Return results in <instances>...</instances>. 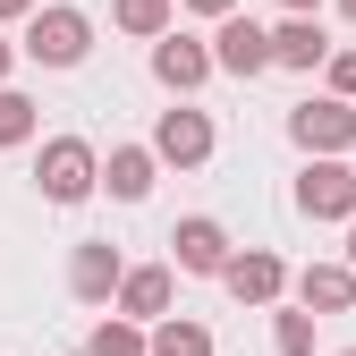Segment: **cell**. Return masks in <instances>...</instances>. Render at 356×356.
Here are the masks:
<instances>
[{
	"mask_svg": "<svg viewBox=\"0 0 356 356\" xmlns=\"http://www.w3.org/2000/svg\"><path fill=\"white\" fill-rule=\"evenodd\" d=\"M26 60H42V68H76L85 51H94V17L85 9H68V0H51V9H26V42H17Z\"/></svg>",
	"mask_w": 356,
	"mask_h": 356,
	"instance_id": "cell-1",
	"label": "cell"
},
{
	"mask_svg": "<svg viewBox=\"0 0 356 356\" xmlns=\"http://www.w3.org/2000/svg\"><path fill=\"white\" fill-rule=\"evenodd\" d=\"M94 178H102V161H94L85 136H51L42 161H34V187L51 195V204H85V195H94Z\"/></svg>",
	"mask_w": 356,
	"mask_h": 356,
	"instance_id": "cell-2",
	"label": "cell"
},
{
	"mask_svg": "<svg viewBox=\"0 0 356 356\" xmlns=\"http://www.w3.org/2000/svg\"><path fill=\"white\" fill-rule=\"evenodd\" d=\"M297 212H305V220H348V212H356V170H348L339 153H314L305 178H297Z\"/></svg>",
	"mask_w": 356,
	"mask_h": 356,
	"instance_id": "cell-3",
	"label": "cell"
},
{
	"mask_svg": "<svg viewBox=\"0 0 356 356\" xmlns=\"http://www.w3.org/2000/svg\"><path fill=\"white\" fill-rule=\"evenodd\" d=\"M212 68H229V76H263V68H272V34H263L246 9H229V17H220V34H212Z\"/></svg>",
	"mask_w": 356,
	"mask_h": 356,
	"instance_id": "cell-4",
	"label": "cell"
},
{
	"mask_svg": "<svg viewBox=\"0 0 356 356\" xmlns=\"http://www.w3.org/2000/svg\"><path fill=\"white\" fill-rule=\"evenodd\" d=\"M289 136H297L305 153H348V145H356V111H348L339 94H331V102H297V111H289Z\"/></svg>",
	"mask_w": 356,
	"mask_h": 356,
	"instance_id": "cell-5",
	"label": "cell"
},
{
	"mask_svg": "<svg viewBox=\"0 0 356 356\" xmlns=\"http://www.w3.org/2000/svg\"><path fill=\"white\" fill-rule=\"evenodd\" d=\"M153 161H178V170H195V161H212V119L204 111H161V127H153Z\"/></svg>",
	"mask_w": 356,
	"mask_h": 356,
	"instance_id": "cell-6",
	"label": "cell"
},
{
	"mask_svg": "<svg viewBox=\"0 0 356 356\" xmlns=\"http://www.w3.org/2000/svg\"><path fill=\"white\" fill-rule=\"evenodd\" d=\"M170 263L178 272H220V263H229V229H220L212 212H187L170 229Z\"/></svg>",
	"mask_w": 356,
	"mask_h": 356,
	"instance_id": "cell-7",
	"label": "cell"
},
{
	"mask_svg": "<svg viewBox=\"0 0 356 356\" xmlns=\"http://www.w3.org/2000/svg\"><path fill=\"white\" fill-rule=\"evenodd\" d=\"M153 76L170 85V94H195V85L212 76V51H204L195 34H170V26H161V34H153Z\"/></svg>",
	"mask_w": 356,
	"mask_h": 356,
	"instance_id": "cell-8",
	"label": "cell"
},
{
	"mask_svg": "<svg viewBox=\"0 0 356 356\" xmlns=\"http://www.w3.org/2000/svg\"><path fill=\"white\" fill-rule=\"evenodd\" d=\"M220 289H229L238 305H272L280 289H289V272H280V254H229V263H220Z\"/></svg>",
	"mask_w": 356,
	"mask_h": 356,
	"instance_id": "cell-9",
	"label": "cell"
},
{
	"mask_svg": "<svg viewBox=\"0 0 356 356\" xmlns=\"http://www.w3.org/2000/svg\"><path fill=\"white\" fill-rule=\"evenodd\" d=\"M297 305H305V314H348V305H356V272H348V263H305V272H297Z\"/></svg>",
	"mask_w": 356,
	"mask_h": 356,
	"instance_id": "cell-10",
	"label": "cell"
},
{
	"mask_svg": "<svg viewBox=\"0 0 356 356\" xmlns=\"http://www.w3.org/2000/svg\"><path fill=\"white\" fill-rule=\"evenodd\" d=\"M119 272H127V263H119V246H111V238H85V246L68 254V289H76L85 305H102V297L119 289Z\"/></svg>",
	"mask_w": 356,
	"mask_h": 356,
	"instance_id": "cell-11",
	"label": "cell"
},
{
	"mask_svg": "<svg viewBox=\"0 0 356 356\" xmlns=\"http://www.w3.org/2000/svg\"><path fill=\"white\" fill-rule=\"evenodd\" d=\"M119 314L127 323H161L170 314V263H145V272H119Z\"/></svg>",
	"mask_w": 356,
	"mask_h": 356,
	"instance_id": "cell-12",
	"label": "cell"
},
{
	"mask_svg": "<svg viewBox=\"0 0 356 356\" xmlns=\"http://www.w3.org/2000/svg\"><path fill=\"white\" fill-rule=\"evenodd\" d=\"M153 170H161V161H153V145H119V153L102 161L94 187H111L119 204H145V195H153Z\"/></svg>",
	"mask_w": 356,
	"mask_h": 356,
	"instance_id": "cell-13",
	"label": "cell"
},
{
	"mask_svg": "<svg viewBox=\"0 0 356 356\" xmlns=\"http://www.w3.org/2000/svg\"><path fill=\"white\" fill-rule=\"evenodd\" d=\"M323 51H331V34L314 17H280L272 26V68H323Z\"/></svg>",
	"mask_w": 356,
	"mask_h": 356,
	"instance_id": "cell-14",
	"label": "cell"
},
{
	"mask_svg": "<svg viewBox=\"0 0 356 356\" xmlns=\"http://www.w3.org/2000/svg\"><path fill=\"white\" fill-rule=\"evenodd\" d=\"M145 356H212V331H204V323L161 314V323H153V339H145Z\"/></svg>",
	"mask_w": 356,
	"mask_h": 356,
	"instance_id": "cell-15",
	"label": "cell"
},
{
	"mask_svg": "<svg viewBox=\"0 0 356 356\" xmlns=\"http://www.w3.org/2000/svg\"><path fill=\"white\" fill-rule=\"evenodd\" d=\"M170 9H178V0H111V17H119V34H145V42H153V34L170 26Z\"/></svg>",
	"mask_w": 356,
	"mask_h": 356,
	"instance_id": "cell-16",
	"label": "cell"
},
{
	"mask_svg": "<svg viewBox=\"0 0 356 356\" xmlns=\"http://www.w3.org/2000/svg\"><path fill=\"white\" fill-rule=\"evenodd\" d=\"M85 356H145V331L136 323H127V314H111L94 339H85Z\"/></svg>",
	"mask_w": 356,
	"mask_h": 356,
	"instance_id": "cell-17",
	"label": "cell"
},
{
	"mask_svg": "<svg viewBox=\"0 0 356 356\" xmlns=\"http://www.w3.org/2000/svg\"><path fill=\"white\" fill-rule=\"evenodd\" d=\"M26 136H34V102L0 85V153H9V145H26Z\"/></svg>",
	"mask_w": 356,
	"mask_h": 356,
	"instance_id": "cell-18",
	"label": "cell"
},
{
	"mask_svg": "<svg viewBox=\"0 0 356 356\" xmlns=\"http://www.w3.org/2000/svg\"><path fill=\"white\" fill-rule=\"evenodd\" d=\"M272 348H280V356H314V314H305V305L280 314V323H272Z\"/></svg>",
	"mask_w": 356,
	"mask_h": 356,
	"instance_id": "cell-19",
	"label": "cell"
},
{
	"mask_svg": "<svg viewBox=\"0 0 356 356\" xmlns=\"http://www.w3.org/2000/svg\"><path fill=\"white\" fill-rule=\"evenodd\" d=\"M323 76H331L339 102H356V51H323Z\"/></svg>",
	"mask_w": 356,
	"mask_h": 356,
	"instance_id": "cell-20",
	"label": "cell"
},
{
	"mask_svg": "<svg viewBox=\"0 0 356 356\" xmlns=\"http://www.w3.org/2000/svg\"><path fill=\"white\" fill-rule=\"evenodd\" d=\"M178 9H195V17H229L238 0H178Z\"/></svg>",
	"mask_w": 356,
	"mask_h": 356,
	"instance_id": "cell-21",
	"label": "cell"
},
{
	"mask_svg": "<svg viewBox=\"0 0 356 356\" xmlns=\"http://www.w3.org/2000/svg\"><path fill=\"white\" fill-rule=\"evenodd\" d=\"M280 9H289V17H314V9H323V0H280Z\"/></svg>",
	"mask_w": 356,
	"mask_h": 356,
	"instance_id": "cell-22",
	"label": "cell"
},
{
	"mask_svg": "<svg viewBox=\"0 0 356 356\" xmlns=\"http://www.w3.org/2000/svg\"><path fill=\"white\" fill-rule=\"evenodd\" d=\"M26 9H34V0H0V17H26Z\"/></svg>",
	"mask_w": 356,
	"mask_h": 356,
	"instance_id": "cell-23",
	"label": "cell"
},
{
	"mask_svg": "<svg viewBox=\"0 0 356 356\" xmlns=\"http://www.w3.org/2000/svg\"><path fill=\"white\" fill-rule=\"evenodd\" d=\"M348 272H356V212H348Z\"/></svg>",
	"mask_w": 356,
	"mask_h": 356,
	"instance_id": "cell-24",
	"label": "cell"
},
{
	"mask_svg": "<svg viewBox=\"0 0 356 356\" xmlns=\"http://www.w3.org/2000/svg\"><path fill=\"white\" fill-rule=\"evenodd\" d=\"M9 60H17V51H9V42H0V76H9Z\"/></svg>",
	"mask_w": 356,
	"mask_h": 356,
	"instance_id": "cell-25",
	"label": "cell"
},
{
	"mask_svg": "<svg viewBox=\"0 0 356 356\" xmlns=\"http://www.w3.org/2000/svg\"><path fill=\"white\" fill-rule=\"evenodd\" d=\"M339 9H348V17H356V0H339Z\"/></svg>",
	"mask_w": 356,
	"mask_h": 356,
	"instance_id": "cell-26",
	"label": "cell"
},
{
	"mask_svg": "<svg viewBox=\"0 0 356 356\" xmlns=\"http://www.w3.org/2000/svg\"><path fill=\"white\" fill-rule=\"evenodd\" d=\"M339 356H356V348H339Z\"/></svg>",
	"mask_w": 356,
	"mask_h": 356,
	"instance_id": "cell-27",
	"label": "cell"
}]
</instances>
